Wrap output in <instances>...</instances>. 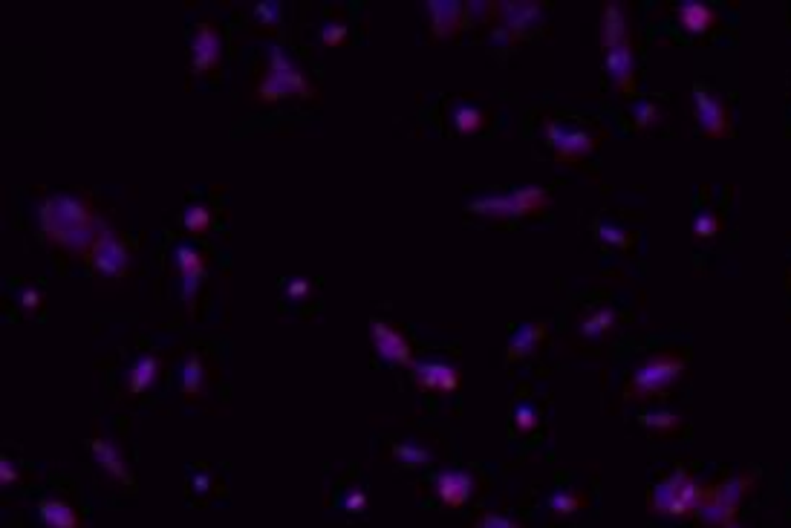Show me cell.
I'll return each instance as SVG.
<instances>
[{
  "label": "cell",
  "mask_w": 791,
  "mask_h": 528,
  "mask_svg": "<svg viewBox=\"0 0 791 528\" xmlns=\"http://www.w3.org/2000/svg\"><path fill=\"white\" fill-rule=\"evenodd\" d=\"M38 222H41V231L52 243L64 249H79L84 254L104 225L87 205V199L76 194H55L44 199L38 205Z\"/></svg>",
  "instance_id": "6da1fadb"
},
{
  "label": "cell",
  "mask_w": 791,
  "mask_h": 528,
  "mask_svg": "<svg viewBox=\"0 0 791 528\" xmlns=\"http://www.w3.org/2000/svg\"><path fill=\"white\" fill-rule=\"evenodd\" d=\"M87 260L93 263L96 272H101L104 277H121L130 269V254L127 246L119 240V234L104 222L99 237L93 240V246L87 249Z\"/></svg>",
  "instance_id": "7a4b0ae2"
},
{
  "label": "cell",
  "mask_w": 791,
  "mask_h": 528,
  "mask_svg": "<svg viewBox=\"0 0 791 528\" xmlns=\"http://www.w3.org/2000/svg\"><path fill=\"white\" fill-rule=\"evenodd\" d=\"M312 93H315L312 81L298 66L286 69V72L269 69V75L257 84V99H263V101H274V99H283V96H312Z\"/></svg>",
  "instance_id": "3957f363"
},
{
  "label": "cell",
  "mask_w": 791,
  "mask_h": 528,
  "mask_svg": "<svg viewBox=\"0 0 791 528\" xmlns=\"http://www.w3.org/2000/svg\"><path fill=\"white\" fill-rule=\"evenodd\" d=\"M174 263H176V272H179V289H182V300L185 307L194 309V297H196V289L205 277V257L194 249V246H185L179 243L174 249Z\"/></svg>",
  "instance_id": "277c9868"
},
{
  "label": "cell",
  "mask_w": 791,
  "mask_h": 528,
  "mask_svg": "<svg viewBox=\"0 0 791 528\" xmlns=\"http://www.w3.org/2000/svg\"><path fill=\"white\" fill-rule=\"evenodd\" d=\"M370 335H373L376 352H379L384 361L402 364V367H410V364H413L410 344H407V338H404L396 327H390L387 321H373V324H370Z\"/></svg>",
  "instance_id": "5b68a950"
},
{
  "label": "cell",
  "mask_w": 791,
  "mask_h": 528,
  "mask_svg": "<svg viewBox=\"0 0 791 528\" xmlns=\"http://www.w3.org/2000/svg\"><path fill=\"white\" fill-rule=\"evenodd\" d=\"M220 32L214 29L208 21H199L191 35V69L205 72L211 66L220 64Z\"/></svg>",
  "instance_id": "8992f818"
},
{
  "label": "cell",
  "mask_w": 791,
  "mask_h": 528,
  "mask_svg": "<svg viewBox=\"0 0 791 528\" xmlns=\"http://www.w3.org/2000/svg\"><path fill=\"white\" fill-rule=\"evenodd\" d=\"M410 372L422 390H437V393H451L459 384V372L451 364L442 361H413Z\"/></svg>",
  "instance_id": "52a82bcc"
},
{
  "label": "cell",
  "mask_w": 791,
  "mask_h": 528,
  "mask_svg": "<svg viewBox=\"0 0 791 528\" xmlns=\"http://www.w3.org/2000/svg\"><path fill=\"white\" fill-rule=\"evenodd\" d=\"M543 202V194L537 191H520L512 196H494V199H474L468 202L471 211H491V214H514V211H529Z\"/></svg>",
  "instance_id": "ba28073f"
},
{
  "label": "cell",
  "mask_w": 791,
  "mask_h": 528,
  "mask_svg": "<svg viewBox=\"0 0 791 528\" xmlns=\"http://www.w3.org/2000/svg\"><path fill=\"white\" fill-rule=\"evenodd\" d=\"M437 494L451 508H459L471 494V477L462 471H445L437 477Z\"/></svg>",
  "instance_id": "9c48e42d"
},
{
  "label": "cell",
  "mask_w": 791,
  "mask_h": 528,
  "mask_svg": "<svg viewBox=\"0 0 791 528\" xmlns=\"http://www.w3.org/2000/svg\"><path fill=\"white\" fill-rule=\"evenodd\" d=\"M90 450H93V457H96V462L110 474V477H116V479H130V474H127V465H124V459H121V450H119V444H113L110 439H93L90 442Z\"/></svg>",
  "instance_id": "30bf717a"
},
{
  "label": "cell",
  "mask_w": 791,
  "mask_h": 528,
  "mask_svg": "<svg viewBox=\"0 0 791 528\" xmlns=\"http://www.w3.org/2000/svg\"><path fill=\"white\" fill-rule=\"evenodd\" d=\"M38 517L46 528H81L79 514L73 511V505H66L64 499H44L38 505Z\"/></svg>",
  "instance_id": "8fae6325"
},
{
  "label": "cell",
  "mask_w": 791,
  "mask_h": 528,
  "mask_svg": "<svg viewBox=\"0 0 791 528\" xmlns=\"http://www.w3.org/2000/svg\"><path fill=\"white\" fill-rule=\"evenodd\" d=\"M462 4H439V0H434V4H427V12H430V29H434V35H451L459 21H462Z\"/></svg>",
  "instance_id": "7c38bea8"
},
{
  "label": "cell",
  "mask_w": 791,
  "mask_h": 528,
  "mask_svg": "<svg viewBox=\"0 0 791 528\" xmlns=\"http://www.w3.org/2000/svg\"><path fill=\"white\" fill-rule=\"evenodd\" d=\"M156 372H159V358L156 355H139L133 361V367L127 369V387H130V393L148 390L156 382Z\"/></svg>",
  "instance_id": "4fadbf2b"
},
{
  "label": "cell",
  "mask_w": 791,
  "mask_h": 528,
  "mask_svg": "<svg viewBox=\"0 0 791 528\" xmlns=\"http://www.w3.org/2000/svg\"><path fill=\"white\" fill-rule=\"evenodd\" d=\"M549 139L557 144V150H560V156H574V154H581V150H587L589 147V141L592 139H587L584 133H563V130H557L554 124H549Z\"/></svg>",
  "instance_id": "5bb4252c"
},
{
  "label": "cell",
  "mask_w": 791,
  "mask_h": 528,
  "mask_svg": "<svg viewBox=\"0 0 791 528\" xmlns=\"http://www.w3.org/2000/svg\"><path fill=\"white\" fill-rule=\"evenodd\" d=\"M179 382H182V390H185V396H199V393H202V382H205V367H202V361H199L196 355L185 358Z\"/></svg>",
  "instance_id": "9a60e30c"
},
{
  "label": "cell",
  "mask_w": 791,
  "mask_h": 528,
  "mask_svg": "<svg viewBox=\"0 0 791 528\" xmlns=\"http://www.w3.org/2000/svg\"><path fill=\"white\" fill-rule=\"evenodd\" d=\"M393 457L404 465H427L430 450H424L422 444H413V442H399V444H393Z\"/></svg>",
  "instance_id": "2e32d148"
},
{
  "label": "cell",
  "mask_w": 791,
  "mask_h": 528,
  "mask_svg": "<svg viewBox=\"0 0 791 528\" xmlns=\"http://www.w3.org/2000/svg\"><path fill=\"white\" fill-rule=\"evenodd\" d=\"M182 225H185L188 231L202 234V231H208V225H211V211L202 202H194V205H188L182 211Z\"/></svg>",
  "instance_id": "e0dca14e"
},
{
  "label": "cell",
  "mask_w": 791,
  "mask_h": 528,
  "mask_svg": "<svg viewBox=\"0 0 791 528\" xmlns=\"http://www.w3.org/2000/svg\"><path fill=\"white\" fill-rule=\"evenodd\" d=\"M451 119H454L457 130H462V133H471V130H477L482 124V113L477 107H468V104H457Z\"/></svg>",
  "instance_id": "ac0fdd59"
},
{
  "label": "cell",
  "mask_w": 791,
  "mask_h": 528,
  "mask_svg": "<svg viewBox=\"0 0 791 528\" xmlns=\"http://www.w3.org/2000/svg\"><path fill=\"white\" fill-rule=\"evenodd\" d=\"M540 335H543V327H534V324L523 327V329H520V332H517V335L512 338V355H514V352H523L526 347H532V344H534V341H537Z\"/></svg>",
  "instance_id": "d6986e66"
},
{
  "label": "cell",
  "mask_w": 791,
  "mask_h": 528,
  "mask_svg": "<svg viewBox=\"0 0 791 528\" xmlns=\"http://www.w3.org/2000/svg\"><path fill=\"white\" fill-rule=\"evenodd\" d=\"M266 58H269V69H274V72H286V69H295V61L286 55L277 44H272L269 49H266Z\"/></svg>",
  "instance_id": "ffe728a7"
},
{
  "label": "cell",
  "mask_w": 791,
  "mask_h": 528,
  "mask_svg": "<svg viewBox=\"0 0 791 528\" xmlns=\"http://www.w3.org/2000/svg\"><path fill=\"white\" fill-rule=\"evenodd\" d=\"M280 12H283V6L277 4V0H263V4H254V15L263 18L266 24H277Z\"/></svg>",
  "instance_id": "44dd1931"
},
{
  "label": "cell",
  "mask_w": 791,
  "mask_h": 528,
  "mask_svg": "<svg viewBox=\"0 0 791 528\" xmlns=\"http://www.w3.org/2000/svg\"><path fill=\"white\" fill-rule=\"evenodd\" d=\"M344 38H347V26H344V24L329 21V24H324V26H321V41H324V44H329V46H332V44H341Z\"/></svg>",
  "instance_id": "7402d4cb"
},
{
  "label": "cell",
  "mask_w": 791,
  "mask_h": 528,
  "mask_svg": "<svg viewBox=\"0 0 791 528\" xmlns=\"http://www.w3.org/2000/svg\"><path fill=\"white\" fill-rule=\"evenodd\" d=\"M312 292V283L309 280H292V283H286V294L289 297H307Z\"/></svg>",
  "instance_id": "603a6c76"
},
{
  "label": "cell",
  "mask_w": 791,
  "mask_h": 528,
  "mask_svg": "<svg viewBox=\"0 0 791 528\" xmlns=\"http://www.w3.org/2000/svg\"><path fill=\"white\" fill-rule=\"evenodd\" d=\"M364 505H367V497L362 491H352V494L344 497V508L347 511H364Z\"/></svg>",
  "instance_id": "cb8c5ba5"
},
{
  "label": "cell",
  "mask_w": 791,
  "mask_h": 528,
  "mask_svg": "<svg viewBox=\"0 0 791 528\" xmlns=\"http://www.w3.org/2000/svg\"><path fill=\"white\" fill-rule=\"evenodd\" d=\"M15 479H18L15 468H12V462L4 457V459H0V482H4V485H12Z\"/></svg>",
  "instance_id": "d4e9b609"
},
{
  "label": "cell",
  "mask_w": 791,
  "mask_h": 528,
  "mask_svg": "<svg viewBox=\"0 0 791 528\" xmlns=\"http://www.w3.org/2000/svg\"><path fill=\"white\" fill-rule=\"evenodd\" d=\"M21 307H26V309H29V307H32V309H35V307H41V292H35V289H24V292H21Z\"/></svg>",
  "instance_id": "484cf974"
},
{
  "label": "cell",
  "mask_w": 791,
  "mask_h": 528,
  "mask_svg": "<svg viewBox=\"0 0 791 528\" xmlns=\"http://www.w3.org/2000/svg\"><path fill=\"white\" fill-rule=\"evenodd\" d=\"M194 488H196V491H205V488H208V477H205V474H196V477H194Z\"/></svg>",
  "instance_id": "4316f807"
}]
</instances>
